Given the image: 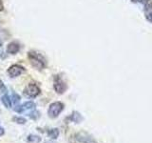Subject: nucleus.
Returning a JSON list of instances; mask_svg holds the SVG:
<instances>
[{"label":"nucleus","instance_id":"f257e3e1","mask_svg":"<svg viewBox=\"0 0 152 143\" xmlns=\"http://www.w3.org/2000/svg\"><path fill=\"white\" fill-rule=\"evenodd\" d=\"M28 59L31 65L38 71L44 70L47 67V60L39 52L30 51L28 52Z\"/></svg>","mask_w":152,"mask_h":143},{"label":"nucleus","instance_id":"f03ea898","mask_svg":"<svg viewBox=\"0 0 152 143\" xmlns=\"http://www.w3.org/2000/svg\"><path fill=\"white\" fill-rule=\"evenodd\" d=\"M65 106L64 104L60 101H55L52 102L48 109V116L50 118H56L59 116V114L63 112Z\"/></svg>","mask_w":152,"mask_h":143},{"label":"nucleus","instance_id":"7ed1b4c3","mask_svg":"<svg viewBox=\"0 0 152 143\" xmlns=\"http://www.w3.org/2000/svg\"><path fill=\"white\" fill-rule=\"evenodd\" d=\"M24 94L28 98H35L41 94V89L36 83H28L24 89Z\"/></svg>","mask_w":152,"mask_h":143},{"label":"nucleus","instance_id":"20e7f679","mask_svg":"<svg viewBox=\"0 0 152 143\" xmlns=\"http://www.w3.org/2000/svg\"><path fill=\"white\" fill-rule=\"evenodd\" d=\"M53 89L58 94H63L68 89V85L59 74L54 75L53 77Z\"/></svg>","mask_w":152,"mask_h":143},{"label":"nucleus","instance_id":"39448f33","mask_svg":"<svg viewBox=\"0 0 152 143\" xmlns=\"http://www.w3.org/2000/svg\"><path fill=\"white\" fill-rule=\"evenodd\" d=\"M74 139L77 143H97L96 140L92 137V136H90L88 133L81 131L78 132L77 133H75Z\"/></svg>","mask_w":152,"mask_h":143},{"label":"nucleus","instance_id":"423d86ee","mask_svg":"<svg viewBox=\"0 0 152 143\" xmlns=\"http://www.w3.org/2000/svg\"><path fill=\"white\" fill-rule=\"evenodd\" d=\"M25 72H26V69L19 64H13L12 66H10L7 70L8 74L10 75V77H12V78L17 77V76L21 75L22 74L25 73Z\"/></svg>","mask_w":152,"mask_h":143},{"label":"nucleus","instance_id":"0eeeda50","mask_svg":"<svg viewBox=\"0 0 152 143\" xmlns=\"http://www.w3.org/2000/svg\"><path fill=\"white\" fill-rule=\"evenodd\" d=\"M36 107V104L33 101H26L25 103H23L22 105H15L14 108V112H16L18 114H22L27 110H34Z\"/></svg>","mask_w":152,"mask_h":143},{"label":"nucleus","instance_id":"6e6552de","mask_svg":"<svg viewBox=\"0 0 152 143\" xmlns=\"http://www.w3.org/2000/svg\"><path fill=\"white\" fill-rule=\"evenodd\" d=\"M66 120L69 121V122H73L75 124H79V123H81L84 120V117H83V116L79 112L73 111L68 117L66 118Z\"/></svg>","mask_w":152,"mask_h":143},{"label":"nucleus","instance_id":"1a4fd4ad","mask_svg":"<svg viewBox=\"0 0 152 143\" xmlns=\"http://www.w3.org/2000/svg\"><path fill=\"white\" fill-rule=\"evenodd\" d=\"M20 48H21V46L19 44V42L12 41L7 45L6 52L10 55H16L17 52H19V51H20Z\"/></svg>","mask_w":152,"mask_h":143},{"label":"nucleus","instance_id":"9d476101","mask_svg":"<svg viewBox=\"0 0 152 143\" xmlns=\"http://www.w3.org/2000/svg\"><path fill=\"white\" fill-rule=\"evenodd\" d=\"M1 102L3 104V106L6 109H11L12 108V99L11 97H9L8 94H5L1 97Z\"/></svg>","mask_w":152,"mask_h":143},{"label":"nucleus","instance_id":"9b49d317","mask_svg":"<svg viewBox=\"0 0 152 143\" xmlns=\"http://www.w3.org/2000/svg\"><path fill=\"white\" fill-rule=\"evenodd\" d=\"M47 133H48V136H49L50 139L54 140V139H57L60 135V132H59V129L57 128H52V129H50V130L47 131Z\"/></svg>","mask_w":152,"mask_h":143},{"label":"nucleus","instance_id":"f8f14e48","mask_svg":"<svg viewBox=\"0 0 152 143\" xmlns=\"http://www.w3.org/2000/svg\"><path fill=\"white\" fill-rule=\"evenodd\" d=\"M41 140V137L36 135H28L27 136V141L28 143H40Z\"/></svg>","mask_w":152,"mask_h":143},{"label":"nucleus","instance_id":"ddd939ff","mask_svg":"<svg viewBox=\"0 0 152 143\" xmlns=\"http://www.w3.org/2000/svg\"><path fill=\"white\" fill-rule=\"evenodd\" d=\"M28 116L31 119H32V120H37V119L41 116V114L40 112H38L37 110H32V112L28 114Z\"/></svg>","mask_w":152,"mask_h":143},{"label":"nucleus","instance_id":"4468645a","mask_svg":"<svg viewBox=\"0 0 152 143\" xmlns=\"http://www.w3.org/2000/svg\"><path fill=\"white\" fill-rule=\"evenodd\" d=\"M12 120L14 123H17V124H20V125H24V124L27 123V119L25 117H22V116H13L12 118Z\"/></svg>","mask_w":152,"mask_h":143},{"label":"nucleus","instance_id":"2eb2a0df","mask_svg":"<svg viewBox=\"0 0 152 143\" xmlns=\"http://www.w3.org/2000/svg\"><path fill=\"white\" fill-rule=\"evenodd\" d=\"M11 99H12V102L14 104V105H17L19 102H20V100H21V97L18 94H16L15 92H13L12 91V97H11Z\"/></svg>","mask_w":152,"mask_h":143},{"label":"nucleus","instance_id":"dca6fc26","mask_svg":"<svg viewBox=\"0 0 152 143\" xmlns=\"http://www.w3.org/2000/svg\"><path fill=\"white\" fill-rule=\"evenodd\" d=\"M141 3L144 5L145 11H148L152 8V0H140Z\"/></svg>","mask_w":152,"mask_h":143},{"label":"nucleus","instance_id":"f3484780","mask_svg":"<svg viewBox=\"0 0 152 143\" xmlns=\"http://www.w3.org/2000/svg\"><path fill=\"white\" fill-rule=\"evenodd\" d=\"M0 92L3 93L4 94H8V89H7L6 85L4 84V82H3L1 79H0Z\"/></svg>","mask_w":152,"mask_h":143},{"label":"nucleus","instance_id":"a211bd4d","mask_svg":"<svg viewBox=\"0 0 152 143\" xmlns=\"http://www.w3.org/2000/svg\"><path fill=\"white\" fill-rule=\"evenodd\" d=\"M145 17L147 20L149 22H152V8L150 10H148V11H145Z\"/></svg>","mask_w":152,"mask_h":143},{"label":"nucleus","instance_id":"6ab92c4d","mask_svg":"<svg viewBox=\"0 0 152 143\" xmlns=\"http://www.w3.org/2000/svg\"><path fill=\"white\" fill-rule=\"evenodd\" d=\"M5 135V130H4V128L0 126V136H2Z\"/></svg>","mask_w":152,"mask_h":143},{"label":"nucleus","instance_id":"aec40b11","mask_svg":"<svg viewBox=\"0 0 152 143\" xmlns=\"http://www.w3.org/2000/svg\"><path fill=\"white\" fill-rule=\"evenodd\" d=\"M3 10H4V4L2 0H0V13H1Z\"/></svg>","mask_w":152,"mask_h":143},{"label":"nucleus","instance_id":"412c9836","mask_svg":"<svg viewBox=\"0 0 152 143\" xmlns=\"http://www.w3.org/2000/svg\"><path fill=\"white\" fill-rule=\"evenodd\" d=\"M2 45H3V42L1 39H0V48H2Z\"/></svg>","mask_w":152,"mask_h":143},{"label":"nucleus","instance_id":"4be33fe9","mask_svg":"<svg viewBox=\"0 0 152 143\" xmlns=\"http://www.w3.org/2000/svg\"><path fill=\"white\" fill-rule=\"evenodd\" d=\"M132 2H134V3H136V2H138V1H140V0H131Z\"/></svg>","mask_w":152,"mask_h":143},{"label":"nucleus","instance_id":"5701e85b","mask_svg":"<svg viewBox=\"0 0 152 143\" xmlns=\"http://www.w3.org/2000/svg\"><path fill=\"white\" fill-rule=\"evenodd\" d=\"M45 143H52V142H45Z\"/></svg>","mask_w":152,"mask_h":143}]
</instances>
